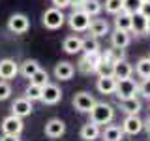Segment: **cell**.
I'll return each instance as SVG.
<instances>
[{
	"label": "cell",
	"instance_id": "obj_1",
	"mask_svg": "<svg viewBox=\"0 0 150 141\" xmlns=\"http://www.w3.org/2000/svg\"><path fill=\"white\" fill-rule=\"evenodd\" d=\"M115 119V107L111 103H105V102H96L94 107L90 109V120L96 122L98 126L101 124H109Z\"/></svg>",
	"mask_w": 150,
	"mask_h": 141
},
{
	"label": "cell",
	"instance_id": "obj_2",
	"mask_svg": "<svg viewBox=\"0 0 150 141\" xmlns=\"http://www.w3.org/2000/svg\"><path fill=\"white\" fill-rule=\"evenodd\" d=\"M41 23H43L45 28H49V30H56V28H60L66 23V15L62 13V9L60 8H49L45 9L43 17H41Z\"/></svg>",
	"mask_w": 150,
	"mask_h": 141
},
{
	"label": "cell",
	"instance_id": "obj_3",
	"mask_svg": "<svg viewBox=\"0 0 150 141\" xmlns=\"http://www.w3.org/2000/svg\"><path fill=\"white\" fill-rule=\"evenodd\" d=\"M69 23V26H71V30L75 32H84L88 30V26H90V15H88L84 9H73V13L69 17H66Z\"/></svg>",
	"mask_w": 150,
	"mask_h": 141
},
{
	"label": "cell",
	"instance_id": "obj_4",
	"mask_svg": "<svg viewBox=\"0 0 150 141\" xmlns=\"http://www.w3.org/2000/svg\"><path fill=\"white\" fill-rule=\"evenodd\" d=\"M139 92V85L133 81L131 77H126V79H116V98L118 100H124V98H131Z\"/></svg>",
	"mask_w": 150,
	"mask_h": 141
},
{
	"label": "cell",
	"instance_id": "obj_5",
	"mask_svg": "<svg viewBox=\"0 0 150 141\" xmlns=\"http://www.w3.org/2000/svg\"><path fill=\"white\" fill-rule=\"evenodd\" d=\"M8 28L13 34H25L28 28H30V21H28V17L23 15V13H13V15L8 19Z\"/></svg>",
	"mask_w": 150,
	"mask_h": 141
},
{
	"label": "cell",
	"instance_id": "obj_6",
	"mask_svg": "<svg viewBox=\"0 0 150 141\" xmlns=\"http://www.w3.org/2000/svg\"><path fill=\"white\" fill-rule=\"evenodd\" d=\"M94 103H96V98L90 92H77L73 96V107L81 113H90Z\"/></svg>",
	"mask_w": 150,
	"mask_h": 141
},
{
	"label": "cell",
	"instance_id": "obj_7",
	"mask_svg": "<svg viewBox=\"0 0 150 141\" xmlns=\"http://www.w3.org/2000/svg\"><path fill=\"white\" fill-rule=\"evenodd\" d=\"M0 128H2V134H11V135H19L25 128V124H23V119L17 115H9L6 119L2 120V124H0Z\"/></svg>",
	"mask_w": 150,
	"mask_h": 141
},
{
	"label": "cell",
	"instance_id": "obj_8",
	"mask_svg": "<svg viewBox=\"0 0 150 141\" xmlns=\"http://www.w3.org/2000/svg\"><path fill=\"white\" fill-rule=\"evenodd\" d=\"M60 100H62V90H60V87H56L53 83H47L43 87L41 102H43L45 105H54V103H58Z\"/></svg>",
	"mask_w": 150,
	"mask_h": 141
},
{
	"label": "cell",
	"instance_id": "obj_9",
	"mask_svg": "<svg viewBox=\"0 0 150 141\" xmlns=\"http://www.w3.org/2000/svg\"><path fill=\"white\" fill-rule=\"evenodd\" d=\"M144 128V122L139 119L137 115H128L124 119V122H122V130L126 132V134H129V135H137L141 134Z\"/></svg>",
	"mask_w": 150,
	"mask_h": 141
},
{
	"label": "cell",
	"instance_id": "obj_10",
	"mask_svg": "<svg viewBox=\"0 0 150 141\" xmlns=\"http://www.w3.org/2000/svg\"><path fill=\"white\" fill-rule=\"evenodd\" d=\"M64 132H66V124L62 119H51L45 124V135L51 139H56L60 135H64Z\"/></svg>",
	"mask_w": 150,
	"mask_h": 141
},
{
	"label": "cell",
	"instance_id": "obj_11",
	"mask_svg": "<svg viewBox=\"0 0 150 141\" xmlns=\"http://www.w3.org/2000/svg\"><path fill=\"white\" fill-rule=\"evenodd\" d=\"M19 73V64L11 58L0 60V79H13Z\"/></svg>",
	"mask_w": 150,
	"mask_h": 141
},
{
	"label": "cell",
	"instance_id": "obj_12",
	"mask_svg": "<svg viewBox=\"0 0 150 141\" xmlns=\"http://www.w3.org/2000/svg\"><path fill=\"white\" fill-rule=\"evenodd\" d=\"M96 88L101 94H115L116 90V77L115 75H100L96 83Z\"/></svg>",
	"mask_w": 150,
	"mask_h": 141
},
{
	"label": "cell",
	"instance_id": "obj_13",
	"mask_svg": "<svg viewBox=\"0 0 150 141\" xmlns=\"http://www.w3.org/2000/svg\"><path fill=\"white\" fill-rule=\"evenodd\" d=\"M32 102L28 100V98H17L15 102H13V105H11V111H13V115H17V117H26V115H30L32 113Z\"/></svg>",
	"mask_w": 150,
	"mask_h": 141
},
{
	"label": "cell",
	"instance_id": "obj_14",
	"mask_svg": "<svg viewBox=\"0 0 150 141\" xmlns=\"http://www.w3.org/2000/svg\"><path fill=\"white\" fill-rule=\"evenodd\" d=\"M131 41V36L128 30H120V28H115V32H111V45L118 47V49H124L128 47Z\"/></svg>",
	"mask_w": 150,
	"mask_h": 141
},
{
	"label": "cell",
	"instance_id": "obj_15",
	"mask_svg": "<svg viewBox=\"0 0 150 141\" xmlns=\"http://www.w3.org/2000/svg\"><path fill=\"white\" fill-rule=\"evenodd\" d=\"M120 109L124 111L126 115H139V111L143 109V105H141V100L137 96H131V98L120 100Z\"/></svg>",
	"mask_w": 150,
	"mask_h": 141
},
{
	"label": "cell",
	"instance_id": "obj_16",
	"mask_svg": "<svg viewBox=\"0 0 150 141\" xmlns=\"http://www.w3.org/2000/svg\"><path fill=\"white\" fill-rule=\"evenodd\" d=\"M73 73H75L73 64L66 62V60H62V62H58L54 66V77L60 79V81H69L73 77Z\"/></svg>",
	"mask_w": 150,
	"mask_h": 141
},
{
	"label": "cell",
	"instance_id": "obj_17",
	"mask_svg": "<svg viewBox=\"0 0 150 141\" xmlns=\"http://www.w3.org/2000/svg\"><path fill=\"white\" fill-rule=\"evenodd\" d=\"M88 32L94 38H101V36L109 34V23L105 19H92L90 26H88Z\"/></svg>",
	"mask_w": 150,
	"mask_h": 141
},
{
	"label": "cell",
	"instance_id": "obj_18",
	"mask_svg": "<svg viewBox=\"0 0 150 141\" xmlns=\"http://www.w3.org/2000/svg\"><path fill=\"white\" fill-rule=\"evenodd\" d=\"M115 64V70H112V75H115L116 79H126V77H131V73H133V68H131V64L128 62V60L120 58L116 60Z\"/></svg>",
	"mask_w": 150,
	"mask_h": 141
},
{
	"label": "cell",
	"instance_id": "obj_19",
	"mask_svg": "<svg viewBox=\"0 0 150 141\" xmlns=\"http://www.w3.org/2000/svg\"><path fill=\"white\" fill-rule=\"evenodd\" d=\"M62 49L68 55H75V53H79V51H83V38H79V36H68L64 40V43H62Z\"/></svg>",
	"mask_w": 150,
	"mask_h": 141
},
{
	"label": "cell",
	"instance_id": "obj_20",
	"mask_svg": "<svg viewBox=\"0 0 150 141\" xmlns=\"http://www.w3.org/2000/svg\"><path fill=\"white\" fill-rule=\"evenodd\" d=\"M81 139H84V141H94V139H98L100 137V126L96 124V122H86V124H83V128H81Z\"/></svg>",
	"mask_w": 150,
	"mask_h": 141
},
{
	"label": "cell",
	"instance_id": "obj_21",
	"mask_svg": "<svg viewBox=\"0 0 150 141\" xmlns=\"http://www.w3.org/2000/svg\"><path fill=\"white\" fill-rule=\"evenodd\" d=\"M146 25H148V19L144 17L143 13L141 11L133 13V19H131V32H133V34H137V36L146 34Z\"/></svg>",
	"mask_w": 150,
	"mask_h": 141
},
{
	"label": "cell",
	"instance_id": "obj_22",
	"mask_svg": "<svg viewBox=\"0 0 150 141\" xmlns=\"http://www.w3.org/2000/svg\"><path fill=\"white\" fill-rule=\"evenodd\" d=\"M131 19H133V15L122 9L120 13H116V15H115V28L131 32Z\"/></svg>",
	"mask_w": 150,
	"mask_h": 141
},
{
	"label": "cell",
	"instance_id": "obj_23",
	"mask_svg": "<svg viewBox=\"0 0 150 141\" xmlns=\"http://www.w3.org/2000/svg\"><path fill=\"white\" fill-rule=\"evenodd\" d=\"M122 135H124V130H122L120 126L111 124L103 130L101 137H103V141H122Z\"/></svg>",
	"mask_w": 150,
	"mask_h": 141
},
{
	"label": "cell",
	"instance_id": "obj_24",
	"mask_svg": "<svg viewBox=\"0 0 150 141\" xmlns=\"http://www.w3.org/2000/svg\"><path fill=\"white\" fill-rule=\"evenodd\" d=\"M81 9H84V11H86L90 17H96L98 13L103 9V4L100 2V0H83Z\"/></svg>",
	"mask_w": 150,
	"mask_h": 141
},
{
	"label": "cell",
	"instance_id": "obj_25",
	"mask_svg": "<svg viewBox=\"0 0 150 141\" xmlns=\"http://www.w3.org/2000/svg\"><path fill=\"white\" fill-rule=\"evenodd\" d=\"M38 70H40V64H38V60H25V62L21 64V68H19V72H21L23 75H25V77H28L30 79L32 75H34Z\"/></svg>",
	"mask_w": 150,
	"mask_h": 141
},
{
	"label": "cell",
	"instance_id": "obj_26",
	"mask_svg": "<svg viewBox=\"0 0 150 141\" xmlns=\"http://www.w3.org/2000/svg\"><path fill=\"white\" fill-rule=\"evenodd\" d=\"M41 94H43V87H40V85H34V83H30V85L26 87V90H25V96H26L30 102L41 100Z\"/></svg>",
	"mask_w": 150,
	"mask_h": 141
},
{
	"label": "cell",
	"instance_id": "obj_27",
	"mask_svg": "<svg viewBox=\"0 0 150 141\" xmlns=\"http://www.w3.org/2000/svg\"><path fill=\"white\" fill-rule=\"evenodd\" d=\"M135 72H137V75L143 77V79L150 77V58H148V56H146V58L137 60V64H135Z\"/></svg>",
	"mask_w": 150,
	"mask_h": 141
},
{
	"label": "cell",
	"instance_id": "obj_28",
	"mask_svg": "<svg viewBox=\"0 0 150 141\" xmlns=\"http://www.w3.org/2000/svg\"><path fill=\"white\" fill-rule=\"evenodd\" d=\"M83 51H84V55L98 53V51H100V43H98V38L88 36L86 40H83Z\"/></svg>",
	"mask_w": 150,
	"mask_h": 141
},
{
	"label": "cell",
	"instance_id": "obj_29",
	"mask_svg": "<svg viewBox=\"0 0 150 141\" xmlns=\"http://www.w3.org/2000/svg\"><path fill=\"white\" fill-rule=\"evenodd\" d=\"M103 8H105L107 13H111V15H116V13H120L122 9H124V0H105Z\"/></svg>",
	"mask_w": 150,
	"mask_h": 141
},
{
	"label": "cell",
	"instance_id": "obj_30",
	"mask_svg": "<svg viewBox=\"0 0 150 141\" xmlns=\"http://www.w3.org/2000/svg\"><path fill=\"white\" fill-rule=\"evenodd\" d=\"M112 70H115V64H112V60H109V58H105V56H103L101 62L98 64L96 72H98V75H112Z\"/></svg>",
	"mask_w": 150,
	"mask_h": 141
},
{
	"label": "cell",
	"instance_id": "obj_31",
	"mask_svg": "<svg viewBox=\"0 0 150 141\" xmlns=\"http://www.w3.org/2000/svg\"><path fill=\"white\" fill-rule=\"evenodd\" d=\"M30 83H34V85H40V87H45L47 83H49V73L45 72V70H38V72L30 77Z\"/></svg>",
	"mask_w": 150,
	"mask_h": 141
},
{
	"label": "cell",
	"instance_id": "obj_32",
	"mask_svg": "<svg viewBox=\"0 0 150 141\" xmlns=\"http://www.w3.org/2000/svg\"><path fill=\"white\" fill-rule=\"evenodd\" d=\"M141 6H143V0H124V11L131 13V15L141 11Z\"/></svg>",
	"mask_w": 150,
	"mask_h": 141
},
{
	"label": "cell",
	"instance_id": "obj_33",
	"mask_svg": "<svg viewBox=\"0 0 150 141\" xmlns=\"http://www.w3.org/2000/svg\"><path fill=\"white\" fill-rule=\"evenodd\" d=\"M11 96V87L6 81H0V100H8Z\"/></svg>",
	"mask_w": 150,
	"mask_h": 141
},
{
	"label": "cell",
	"instance_id": "obj_34",
	"mask_svg": "<svg viewBox=\"0 0 150 141\" xmlns=\"http://www.w3.org/2000/svg\"><path fill=\"white\" fill-rule=\"evenodd\" d=\"M139 92L143 94L144 98H148V100H150V77L143 79V83L139 85Z\"/></svg>",
	"mask_w": 150,
	"mask_h": 141
},
{
	"label": "cell",
	"instance_id": "obj_35",
	"mask_svg": "<svg viewBox=\"0 0 150 141\" xmlns=\"http://www.w3.org/2000/svg\"><path fill=\"white\" fill-rule=\"evenodd\" d=\"M69 4H71V0H53V6L54 8H60V9H62V8H68Z\"/></svg>",
	"mask_w": 150,
	"mask_h": 141
},
{
	"label": "cell",
	"instance_id": "obj_36",
	"mask_svg": "<svg viewBox=\"0 0 150 141\" xmlns=\"http://www.w3.org/2000/svg\"><path fill=\"white\" fill-rule=\"evenodd\" d=\"M141 13H143L146 19H150V2H143V6H141Z\"/></svg>",
	"mask_w": 150,
	"mask_h": 141
},
{
	"label": "cell",
	"instance_id": "obj_37",
	"mask_svg": "<svg viewBox=\"0 0 150 141\" xmlns=\"http://www.w3.org/2000/svg\"><path fill=\"white\" fill-rule=\"evenodd\" d=\"M0 141H21V139H19V135H11V134H4L2 137H0Z\"/></svg>",
	"mask_w": 150,
	"mask_h": 141
},
{
	"label": "cell",
	"instance_id": "obj_38",
	"mask_svg": "<svg viewBox=\"0 0 150 141\" xmlns=\"http://www.w3.org/2000/svg\"><path fill=\"white\" fill-rule=\"evenodd\" d=\"M146 34H150V19H148V25H146Z\"/></svg>",
	"mask_w": 150,
	"mask_h": 141
},
{
	"label": "cell",
	"instance_id": "obj_39",
	"mask_svg": "<svg viewBox=\"0 0 150 141\" xmlns=\"http://www.w3.org/2000/svg\"><path fill=\"white\" fill-rule=\"evenodd\" d=\"M146 126H148V132H150V119H148V124Z\"/></svg>",
	"mask_w": 150,
	"mask_h": 141
},
{
	"label": "cell",
	"instance_id": "obj_40",
	"mask_svg": "<svg viewBox=\"0 0 150 141\" xmlns=\"http://www.w3.org/2000/svg\"><path fill=\"white\" fill-rule=\"evenodd\" d=\"M143 2H150V0H143Z\"/></svg>",
	"mask_w": 150,
	"mask_h": 141
},
{
	"label": "cell",
	"instance_id": "obj_41",
	"mask_svg": "<svg viewBox=\"0 0 150 141\" xmlns=\"http://www.w3.org/2000/svg\"><path fill=\"white\" fill-rule=\"evenodd\" d=\"M148 58H150V55H148Z\"/></svg>",
	"mask_w": 150,
	"mask_h": 141
},
{
	"label": "cell",
	"instance_id": "obj_42",
	"mask_svg": "<svg viewBox=\"0 0 150 141\" xmlns=\"http://www.w3.org/2000/svg\"><path fill=\"white\" fill-rule=\"evenodd\" d=\"M81 2H83V0H81Z\"/></svg>",
	"mask_w": 150,
	"mask_h": 141
}]
</instances>
